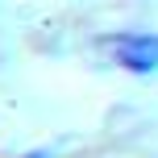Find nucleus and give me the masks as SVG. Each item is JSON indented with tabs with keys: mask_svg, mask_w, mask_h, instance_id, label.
Returning a JSON list of instances; mask_svg holds the SVG:
<instances>
[{
	"mask_svg": "<svg viewBox=\"0 0 158 158\" xmlns=\"http://www.w3.org/2000/svg\"><path fill=\"white\" fill-rule=\"evenodd\" d=\"M104 46H108L112 63L125 67V71H133V75H154V71H158V33L129 29V33L108 38Z\"/></svg>",
	"mask_w": 158,
	"mask_h": 158,
	"instance_id": "nucleus-1",
	"label": "nucleus"
}]
</instances>
